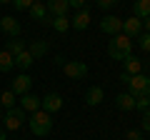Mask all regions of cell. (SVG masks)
Listing matches in <instances>:
<instances>
[{
    "label": "cell",
    "mask_w": 150,
    "mask_h": 140,
    "mask_svg": "<svg viewBox=\"0 0 150 140\" xmlns=\"http://www.w3.org/2000/svg\"><path fill=\"white\" fill-rule=\"evenodd\" d=\"M50 50V45H48V40H33L30 45H28V53L33 55V60H40L45 53Z\"/></svg>",
    "instance_id": "cell-16"
},
{
    "label": "cell",
    "mask_w": 150,
    "mask_h": 140,
    "mask_svg": "<svg viewBox=\"0 0 150 140\" xmlns=\"http://www.w3.org/2000/svg\"><path fill=\"white\" fill-rule=\"evenodd\" d=\"M5 50H8V53L13 55V58H15V55H20L23 50H25V40H18V38H15V40H8Z\"/></svg>",
    "instance_id": "cell-24"
},
{
    "label": "cell",
    "mask_w": 150,
    "mask_h": 140,
    "mask_svg": "<svg viewBox=\"0 0 150 140\" xmlns=\"http://www.w3.org/2000/svg\"><path fill=\"white\" fill-rule=\"evenodd\" d=\"M100 30L108 33V35H118V33H123V18L105 15V18L100 20Z\"/></svg>",
    "instance_id": "cell-7"
},
{
    "label": "cell",
    "mask_w": 150,
    "mask_h": 140,
    "mask_svg": "<svg viewBox=\"0 0 150 140\" xmlns=\"http://www.w3.org/2000/svg\"><path fill=\"white\" fill-rule=\"evenodd\" d=\"M103 100H105V90H103L100 85H93V88H88V93H85V103L90 105V108L100 105Z\"/></svg>",
    "instance_id": "cell-13"
},
{
    "label": "cell",
    "mask_w": 150,
    "mask_h": 140,
    "mask_svg": "<svg viewBox=\"0 0 150 140\" xmlns=\"http://www.w3.org/2000/svg\"><path fill=\"white\" fill-rule=\"evenodd\" d=\"M15 93H13V90H3V93H0V105H3V108H5V110H10V108H15Z\"/></svg>",
    "instance_id": "cell-23"
},
{
    "label": "cell",
    "mask_w": 150,
    "mask_h": 140,
    "mask_svg": "<svg viewBox=\"0 0 150 140\" xmlns=\"http://www.w3.org/2000/svg\"><path fill=\"white\" fill-rule=\"evenodd\" d=\"M63 73L68 78H73V80H80V78L88 75V65L83 63V60H70V63L63 65Z\"/></svg>",
    "instance_id": "cell-5"
},
{
    "label": "cell",
    "mask_w": 150,
    "mask_h": 140,
    "mask_svg": "<svg viewBox=\"0 0 150 140\" xmlns=\"http://www.w3.org/2000/svg\"><path fill=\"white\" fill-rule=\"evenodd\" d=\"M30 18L38 23H43V25H50V15H48V8H45V3H40V0H35L30 5Z\"/></svg>",
    "instance_id": "cell-10"
},
{
    "label": "cell",
    "mask_w": 150,
    "mask_h": 140,
    "mask_svg": "<svg viewBox=\"0 0 150 140\" xmlns=\"http://www.w3.org/2000/svg\"><path fill=\"white\" fill-rule=\"evenodd\" d=\"M133 15L140 18V20H145L150 15V0H135L133 3Z\"/></svg>",
    "instance_id": "cell-19"
},
{
    "label": "cell",
    "mask_w": 150,
    "mask_h": 140,
    "mask_svg": "<svg viewBox=\"0 0 150 140\" xmlns=\"http://www.w3.org/2000/svg\"><path fill=\"white\" fill-rule=\"evenodd\" d=\"M45 8H48V15L58 18V15H68L70 3H68V0H48V3H45Z\"/></svg>",
    "instance_id": "cell-12"
},
{
    "label": "cell",
    "mask_w": 150,
    "mask_h": 140,
    "mask_svg": "<svg viewBox=\"0 0 150 140\" xmlns=\"http://www.w3.org/2000/svg\"><path fill=\"white\" fill-rule=\"evenodd\" d=\"M68 3H70V8H75V10H83V8H88V5H85L88 0H68Z\"/></svg>",
    "instance_id": "cell-30"
},
{
    "label": "cell",
    "mask_w": 150,
    "mask_h": 140,
    "mask_svg": "<svg viewBox=\"0 0 150 140\" xmlns=\"http://www.w3.org/2000/svg\"><path fill=\"white\" fill-rule=\"evenodd\" d=\"M125 140H143V133L140 130H128L125 133Z\"/></svg>",
    "instance_id": "cell-28"
},
{
    "label": "cell",
    "mask_w": 150,
    "mask_h": 140,
    "mask_svg": "<svg viewBox=\"0 0 150 140\" xmlns=\"http://www.w3.org/2000/svg\"><path fill=\"white\" fill-rule=\"evenodd\" d=\"M143 23H145V33H150V15H148V18H145V20H143Z\"/></svg>",
    "instance_id": "cell-32"
},
{
    "label": "cell",
    "mask_w": 150,
    "mask_h": 140,
    "mask_svg": "<svg viewBox=\"0 0 150 140\" xmlns=\"http://www.w3.org/2000/svg\"><path fill=\"white\" fill-rule=\"evenodd\" d=\"M125 85H128V93H130L133 98H140V95H145V93L150 90V75H143V73L130 75Z\"/></svg>",
    "instance_id": "cell-3"
},
{
    "label": "cell",
    "mask_w": 150,
    "mask_h": 140,
    "mask_svg": "<svg viewBox=\"0 0 150 140\" xmlns=\"http://www.w3.org/2000/svg\"><path fill=\"white\" fill-rule=\"evenodd\" d=\"M128 55H133V40H130L128 35H123V33L112 35V40L108 43V58H112V60H125Z\"/></svg>",
    "instance_id": "cell-1"
},
{
    "label": "cell",
    "mask_w": 150,
    "mask_h": 140,
    "mask_svg": "<svg viewBox=\"0 0 150 140\" xmlns=\"http://www.w3.org/2000/svg\"><path fill=\"white\" fill-rule=\"evenodd\" d=\"M140 128L145 130V133H150V108L143 113V118H140Z\"/></svg>",
    "instance_id": "cell-27"
},
{
    "label": "cell",
    "mask_w": 150,
    "mask_h": 140,
    "mask_svg": "<svg viewBox=\"0 0 150 140\" xmlns=\"http://www.w3.org/2000/svg\"><path fill=\"white\" fill-rule=\"evenodd\" d=\"M33 63H35V60H33V55H30V53H28V48H25V50H23V53H20V55H15V68H20V70H23V73H25V70H28V68H30V65H33Z\"/></svg>",
    "instance_id": "cell-21"
},
{
    "label": "cell",
    "mask_w": 150,
    "mask_h": 140,
    "mask_svg": "<svg viewBox=\"0 0 150 140\" xmlns=\"http://www.w3.org/2000/svg\"><path fill=\"white\" fill-rule=\"evenodd\" d=\"M123 65H125V75H138V73H143V60H138L135 55H128V58L123 60Z\"/></svg>",
    "instance_id": "cell-17"
},
{
    "label": "cell",
    "mask_w": 150,
    "mask_h": 140,
    "mask_svg": "<svg viewBox=\"0 0 150 140\" xmlns=\"http://www.w3.org/2000/svg\"><path fill=\"white\" fill-rule=\"evenodd\" d=\"M33 3H35V0H13V8H15V10H30Z\"/></svg>",
    "instance_id": "cell-26"
},
{
    "label": "cell",
    "mask_w": 150,
    "mask_h": 140,
    "mask_svg": "<svg viewBox=\"0 0 150 140\" xmlns=\"http://www.w3.org/2000/svg\"><path fill=\"white\" fill-rule=\"evenodd\" d=\"M5 3H10V5H13V0H0V5H5Z\"/></svg>",
    "instance_id": "cell-34"
},
{
    "label": "cell",
    "mask_w": 150,
    "mask_h": 140,
    "mask_svg": "<svg viewBox=\"0 0 150 140\" xmlns=\"http://www.w3.org/2000/svg\"><path fill=\"white\" fill-rule=\"evenodd\" d=\"M28 123H30L33 135H38V138H43V135H48L50 130H53V118H50V113H45V110H35Z\"/></svg>",
    "instance_id": "cell-2"
},
{
    "label": "cell",
    "mask_w": 150,
    "mask_h": 140,
    "mask_svg": "<svg viewBox=\"0 0 150 140\" xmlns=\"http://www.w3.org/2000/svg\"><path fill=\"white\" fill-rule=\"evenodd\" d=\"M3 123H5V130H20L23 123H25V110L23 108H10L5 110V115H3Z\"/></svg>",
    "instance_id": "cell-4"
},
{
    "label": "cell",
    "mask_w": 150,
    "mask_h": 140,
    "mask_svg": "<svg viewBox=\"0 0 150 140\" xmlns=\"http://www.w3.org/2000/svg\"><path fill=\"white\" fill-rule=\"evenodd\" d=\"M115 105H118L120 110H125V113H128V110H135V98L130 95V93H120V95L115 98Z\"/></svg>",
    "instance_id": "cell-18"
},
{
    "label": "cell",
    "mask_w": 150,
    "mask_h": 140,
    "mask_svg": "<svg viewBox=\"0 0 150 140\" xmlns=\"http://www.w3.org/2000/svg\"><path fill=\"white\" fill-rule=\"evenodd\" d=\"M140 33H143V20L135 15L125 18L123 20V35H128V38H138Z\"/></svg>",
    "instance_id": "cell-8"
},
{
    "label": "cell",
    "mask_w": 150,
    "mask_h": 140,
    "mask_svg": "<svg viewBox=\"0 0 150 140\" xmlns=\"http://www.w3.org/2000/svg\"><path fill=\"white\" fill-rule=\"evenodd\" d=\"M15 68V58L8 50H0V73H10Z\"/></svg>",
    "instance_id": "cell-20"
},
{
    "label": "cell",
    "mask_w": 150,
    "mask_h": 140,
    "mask_svg": "<svg viewBox=\"0 0 150 140\" xmlns=\"http://www.w3.org/2000/svg\"><path fill=\"white\" fill-rule=\"evenodd\" d=\"M30 85H33V78L28 75V73H23V75H18L15 80H13V88H10V90L20 98V95H25V93H30Z\"/></svg>",
    "instance_id": "cell-11"
},
{
    "label": "cell",
    "mask_w": 150,
    "mask_h": 140,
    "mask_svg": "<svg viewBox=\"0 0 150 140\" xmlns=\"http://www.w3.org/2000/svg\"><path fill=\"white\" fill-rule=\"evenodd\" d=\"M0 123H3V113H0Z\"/></svg>",
    "instance_id": "cell-35"
},
{
    "label": "cell",
    "mask_w": 150,
    "mask_h": 140,
    "mask_svg": "<svg viewBox=\"0 0 150 140\" xmlns=\"http://www.w3.org/2000/svg\"><path fill=\"white\" fill-rule=\"evenodd\" d=\"M115 3H118V0H98V8H100V10H110Z\"/></svg>",
    "instance_id": "cell-29"
},
{
    "label": "cell",
    "mask_w": 150,
    "mask_h": 140,
    "mask_svg": "<svg viewBox=\"0 0 150 140\" xmlns=\"http://www.w3.org/2000/svg\"><path fill=\"white\" fill-rule=\"evenodd\" d=\"M20 23L15 20L13 15H3L0 18V33H5V35H13V38H18L20 35Z\"/></svg>",
    "instance_id": "cell-9"
},
{
    "label": "cell",
    "mask_w": 150,
    "mask_h": 140,
    "mask_svg": "<svg viewBox=\"0 0 150 140\" xmlns=\"http://www.w3.org/2000/svg\"><path fill=\"white\" fill-rule=\"evenodd\" d=\"M0 140H8V138H5V130H0Z\"/></svg>",
    "instance_id": "cell-33"
},
{
    "label": "cell",
    "mask_w": 150,
    "mask_h": 140,
    "mask_svg": "<svg viewBox=\"0 0 150 140\" xmlns=\"http://www.w3.org/2000/svg\"><path fill=\"white\" fill-rule=\"evenodd\" d=\"M20 108L25 113H35V110H40V98L33 93H25V95H20Z\"/></svg>",
    "instance_id": "cell-15"
},
{
    "label": "cell",
    "mask_w": 150,
    "mask_h": 140,
    "mask_svg": "<svg viewBox=\"0 0 150 140\" xmlns=\"http://www.w3.org/2000/svg\"><path fill=\"white\" fill-rule=\"evenodd\" d=\"M50 28H53L55 33H65L70 28V20L68 15H58V18H50Z\"/></svg>",
    "instance_id": "cell-22"
},
{
    "label": "cell",
    "mask_w": 150,
    "mask_h": 140,
    "mask_svg": "<svg viewBox=\"0 0 150 140\" xmlns=\"http://www.w3.org/2000/svg\"><path fill=\"white\" fill-rule=\"evenodd\" d=\"M138 48L143 53H150V33H140L138 35Z\"/></svg>",
    "instance_id": "cell-25"
},
{
    "label": "cell",
    "mask_w": 150,
    "mask_h": 140,
    "mask_svg": "<svg viewBox=\"0 0 150 140\" xmlns=\"http://www.w3.org/2000/svg\"><path fill=\"white\" fill-rule=\"evenodd\" d=\"M88 25H90V10L83 8V10H78V13H75V18L70 20V28H75V30H85Z\"/></svg>",
    "instance_id": "cell-14"
},
{
    "label": "cell",
    "mask_w": 150,
    "mask_h": 140,
    "mask_svg": "<svg viewBox=\"0 0 150 140\" xmlns=\"http://www.w3.org/2000/svg\"><path fill=\"white\" fill-rule=\"evenodd\" d=\"M63 108V98L58 95V93H48L45 98H40V110H45V113H58V110Z\"/></svg>",
    "instance_id": "cell-6"
},
{
    "label": "cell",
    "mask_w": 150,
    "mask_h": 140,
    "mask_svg": "<svg viewBox=\"0 0 150 140\" xmlns=\"http://www.w3.org/2000/svg\"><path fill=\"white\" fill-rule=\"evenodd\" d=\"M55 65H60V68L65 65V58H63V55H58V58H55Z\"/></svg>",
    "instance_id": "cell-31"
},
{
    "label": "cell",
    "mask_w": 150,
    "mask_h": 140,
    "mask_svg": "<svg viewBox=\"0 0 150 140\" xmlns=\"http://www.w3.org/2000/svg\"><path fill=\"white\" fill-rule=\"evenodd\" d=\"M143 140H145V138H143Z\"/></svg>",
    "instance_id": "cell-36"
}]
</instances>
